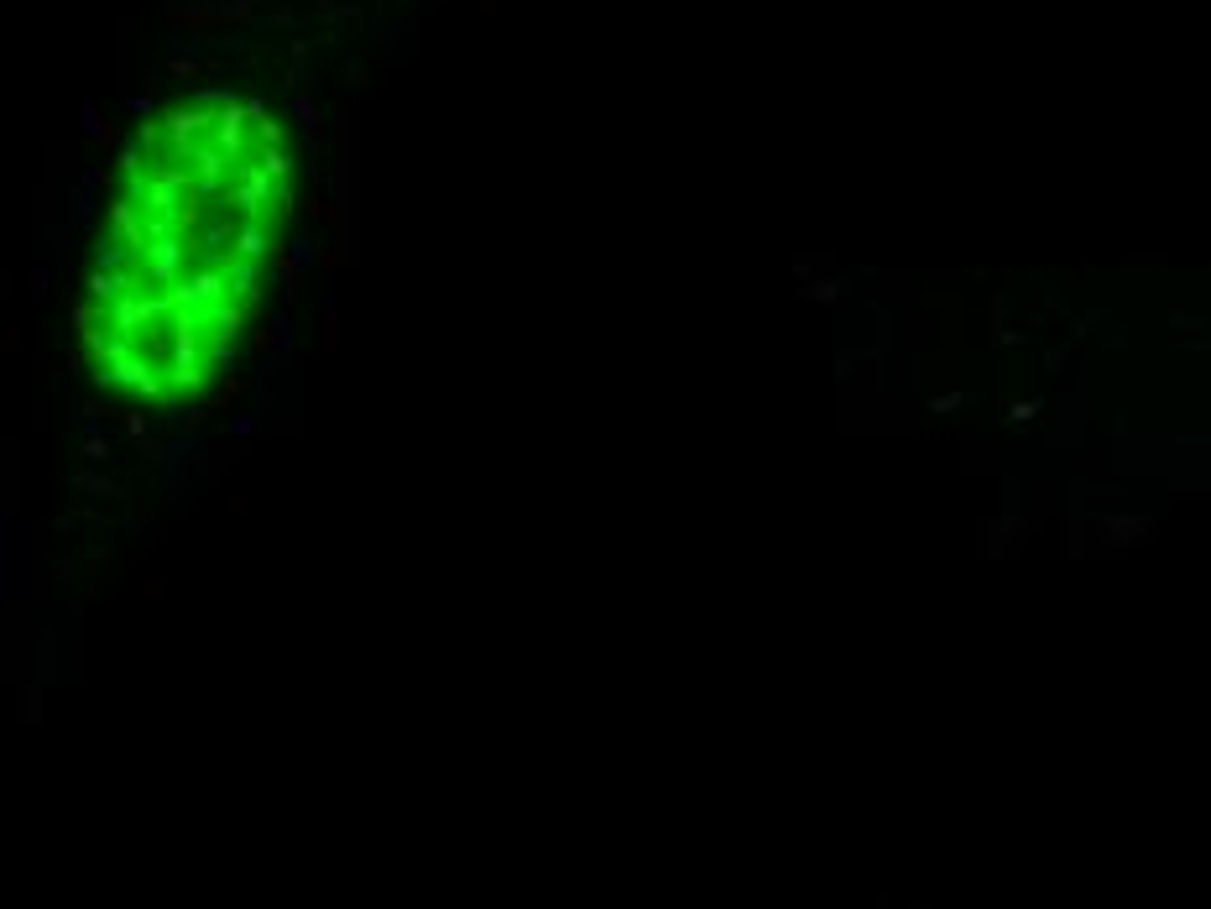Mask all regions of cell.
<instances>
[{
    "label": "cell",
    "instance_id": "6da1fadb",
    "mask_svg": "<svg viewBox=\"0 0 1211 909\" xmlns=\"http://www.w3.org/2000/svg\"><path fill=\"white\" fill-rule=\"evenodd\" d=\"M293 215V152L251 100L204 95L136 131L110 183L84 288V351L147 403L225 377Z\"/></svg>",
    "mask_w": 1211,
    "mask_h": 909
}]
</instances>
